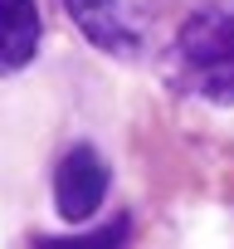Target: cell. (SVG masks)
I'll return each instance as SVG.
<instances>
[{"instance_id": "cell-2", "label": "cell", "mask_w": 234, "mask_h": 249, "mask_svg": "<svg viewBox=\"0 0 234 249\" xmlns=\"http://www.w3.org/2000/svg\"><path fill=\"white\" fill-rule=\"evenodd\" d=\"M64 10L88 35V44H98L102 54L137 59L151 44L171 0H64Z\"/></svg>"}, {"instance_id": "cell-1", "label": "cell", "mask_w": 234, "mask_h": 249, "mask_svg": "<svg viewBox=\"0 0 234 249\" xmlns=\"http://www.w3.org/2000/svg\"><path fill=\"white\" fill-rule=\"evenodd\" d=\"M166 78L185 98L234 103V0L195 5L181 20L166 49Z\"/></svg>"}, {"instance_id": "cell-4", "label": "cell", "mask_w": 234, "mask_h": 249, "mask_svg": "<svg viewBox=\"0 0 234 249\" xmlns=\"http://www.w3.org/2000/svg\"><path fill=\"white\" fill-rule=\"evenodd\" d=\"M44 39L39 0H0V78L34 64Z\"/></svg>"}, {"instance_id": "cell-3", "label": "cell", "mask_w": 234, "mask_h": 249, "mask_svg": "<svg viewBox=\"0 0 234 249\" xmlns=\"http://www.w3.org/2000/svg\"><path fill=\"white\" fill-rule=\"evenodd\" d=\"M107 186H112L107 161H102L93 147H73V152L59 161V171H54V205H59V215H64L68 225H83V220H93V215L102 210Z\"/></svg>"}]
</instances>
